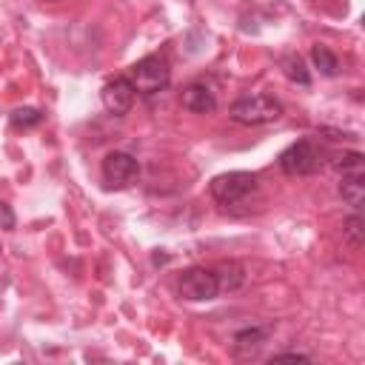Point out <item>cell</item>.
<instances>
[{
    "mask_svg": "<svg viewBox=\"0 0 365 365\" xmlns=\"http://www.w3.org/2000/svg\"><path fill=\"white\" fill-rule=\"evenodd\" d=\"M217 294H220V285H217V274L211 268H188L180 277V297L182 299L205 302V299H214Z\"/></svg>",
    "mask_w": 365,
    "mask_h": 365,
    "instance_id": "cell-5",
    "label": "cell"
},
{
    "mask_svg": "<svg viewBox=\"0 0 365 365\" xmlns=\"http://www.w3.org/2000/svg\"><path fill=\"white\" fill-rule=\"evenodd\" d=\"M322 165L317 148L308 143V140H299L294 145H288L282 154H279V168L288 174V177H308V174H317Z\"/></svg>",
    "mask_w": 365,
    "mask_h": 365,
    "instance_id": "cell-4",
    "label": "cell"
},
{
    "mask_svg": "<svg viewBox=\"0 0 365 365\" xmlns=\"http://www.w3.org/2000/svg\"><path fill=\"white\" fill-rule=\"evenodd\" d=\"M339 194L354 211H359L365 202V177L362 174H345L339 182Z\"/></svg>",
    "mask_w": 365,
    "mask_h": 365,
    "instance_id": "cell-10",
    "label": "cell"
},
{
    "mask_svg": "<svg viewBox=\"0 0 365 365\" xmlns=\"http://www.w3.org/2000/svg\"><path fill=\"white\" fill-rule=\"evenodd\" d=\"M140 174V163L128 154V151H108L103 157V180L111 188H125L137 180Z\"/></svg>",
    "mask_w": 365,
    "mask_h": 365,
    "instance_id": "cell-6",
    "label": "cell"
},
{
    "mask_svg": "<svg viewBox=\"0 0 365 365\" xmlns=\"http://www.w3.org/2000/svg\"><path fill=\"white\" fill-rule=\"evenodd\" d=\"M40 120H43V114H40L37 108H17V111H11V123H14V125H20V128L37 125Z\"/></svg>",
    "mask_w": 365,
    "mask_h": 365,
    "instance_id": "cell-16",
    "label": "cell"
},
{
    "mask_svg": "<svg viewBox=\"0 0 365 365\" xmlns=\"http://www.w3.org/2000/svg\"><path fill=\"white\" fill-rule=\"evenodd\" d=\"M271 362H311V356L299 351H285V354H274Z\"/></svg>",
    "mask_w": 365,
    "mask_h": 365,
    "instance_id": "cell-17",
    "label": "cell"
},
{
    "mask_svg": "<svg viewBox=\"0 0 365 365\" xmlns=\"http://www.w3.org/2000/svg\"><path fill=\"white\" fill-rule=\"evenodd\" d=\"M311 60H314V66L319 68V74H325V77H334V74L339 71L336 54H334L331 48H325V46H314V48H311Z\"/></svg>",
    "mask_w": 365,
    "mask_h": 365,
    "instance_id": "cell-12",
    "label": "cell"
},
{
    "mask_svg": "<svg viewBox=\"0 0 365 365\" xmlns=\"http://www.w3.org/2000/svg\"><path fill=\"white\" fill-rule=\"evenodd\" d=\"M334 165H336V171L345 177V174H362V165H365V157L359 154V151H348V154H339L336 160H334Z\"/></svg>",
    "mask_w": 365,
    "mask_h": 365,
    "instance_id": "cell-14",
    "label": "cell"
},
{
    "mask_svg": "<svg viewBox=\"0 0 365 365\" xmlns=\"http://www.w3.org/2000/svg\"><path fill=\"white\" fill-rule=\"evenodd\" d=\"M0 222H3L6 228H11V225H14V214L9 211V205H6V202H0Z\"/></svg>",
    "mask_w": 365,
    "mask_h": 365,
    "instance_id": "cell-18",
    "label": "cell"
},
{
    "mask_svg": "<svg viewBox=\"0 0 365 365\" xmlns=\"http://www.w3.org/2000/svg\"><path fill=\"white\" fill-rule=\"evenodd\" d=\"M180 106L185 111H194V114H211L217 108V97L214 91L205 86V83H188L182 91H180Z\"/></svg>",
    "mask_w": 365,
    "mask_h": 365,
    "instance_id": "cell-8",
    "label": "cell"
},
{
    "mask_svg": "<svg viewBox=\"0 0 365 365\" xmlns=\"http://www.w3.org/2000/svg\"><path fill=\"white\" fill-rule=\"evenodd\" d=\"M125 77L131 80L134 91H140V94H157L160 88L168 86V80H171V68H168V63H165L163 57L148 54V57L137 60V63L128 68Z\"/></svg>",
    "mask_w": 365,
    "mask_h": 365,
    "instance_id": "cell-2",
    "label": "cell"
},
{
    "mask_svg": "<svg viewBox=\"0 0 365 365\" xmlns=\"http://www.w3.org/2000/svg\"><path fill=\"white\" fill-rule=\"evenodd\" d=\"M214 274H217L220 291H237L245 282V274H242V265L240 262H220L214 268Z\"/></svg>",
    "mask_w": 365,
    "mask_h": 365,
    "instance_id": "cell-11",
    "label": "cell"
},
{
    "mask_svg": "<svg viewBox=\"0 0 365 365\" xmlns=\"http://www.w3.org/2000/svg\"><path fill=\"white\" fill-rule=\"evenodd\" d=\"M257 191V177L248 171H228L211 180V197L220 205H234Z\"/></svg>",
    "mask_w": 365,
    "mask_h": 365,
    "instance_id": "cell-3",
    "label": "cell"
},
{
    "mask_svg": "<svg viewBox=\"0 0 365 365\" xmlns=\"http://www.w3.org/2000/svg\"><path fill=\"white\" fill-rule=\"evenodd\" d=\"M46 3H51V0H46Z\"/></svg>",
    "mask_w": 365,
    "mask_h": 365,
    "instance_id": "cell-19",
    "label": "cell"
},
{
    "mask_svg": "<svg viewBox=\"0 0 365 365\" xmlns=\"http://www.w3.org/2000/svg\"><path fill=\"white\" fill-rule=\"evenodd\" d=\"M345 240H348L354 248L362 245V217H359V214H351V217L345 220Z\"/></svg>",
    "mask_w": 365,
    "mask_h": 365,
    "instance_id": "cell-15",
    "label": "cell"
},
{
    "mask_svg": "<svg viewBox=\"0 0 365 365\" xmlns=\"http://www.w3.org/2000/svg\"><path fill=\"white\" fill-rule=\"evenodd\" d=\"M134 94H137V91H134V86H131L128 77H114V80H108V83L103 86L100 100H103V106H106L108 114L123 117V114L131 111V106H134Z\"/></svg>",
    "mask_w": 365,
    "mask_h": 365,
    "instance_id": "cell-7",
    "label": "cell"
},
{
    "mask_svg": "<svg viewBox=\"0 0 365 365\" xmlns=\"http://www.w3.org/2000/svg\"><path fill=\"white\" fill-rule=\"evenodd\" d=\"M268 339V328H242V331H237V336H234V354L237 356H245V354H254V351H259L262 348V342Z\"/></svg>",
    "mask_w": 365,
    "mask_h": 365,
    "instance_id": "cell-9",
    "label": "cell"
},
{
    "mask_svg": "<svg viewBox=\"0 0 365 365\" xmlns=\"http://www.w3.org/2000/svg\"><path fill=\"white\" fill-rule=\"evenodd\" d=\"M228 117L242 125H265L282 117V106L271 94H251V97H240L237 103H231Z\"/></svg>",
    "mask_w": 365,
    "mask_h": 365,
    "instance_id": "cell-1",
    "label": "cell"
},
{
    "mask_svg": "<svg viewBox=\"0 0 365 365\" xmlns=\"http://www.w3.org/2000/svg\"><path fill=\"white\" fill-rule=\"evenodd\" d=\"M279 66H282V71H285V77H288L291 83H299V86H308V83H311V74H308L305 63H302L297 54H285V57L279 60Z\"/></svg>",
    "mask_w": 365,
    "mask_h": 365,
    "instance_id": "cell-13",
    "label": "cell"
}]
</instances>
